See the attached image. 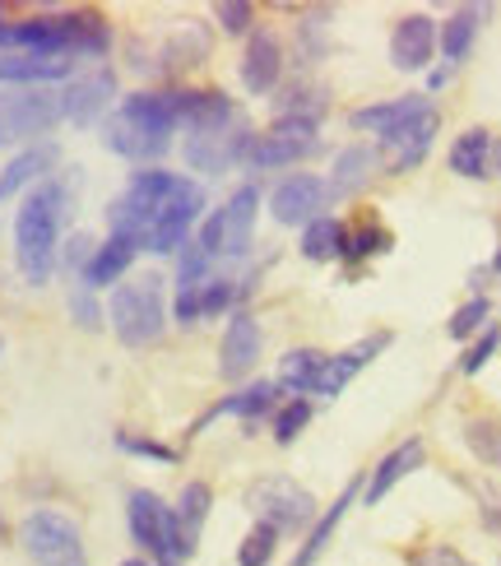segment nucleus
Listing matches in <instances>:
<instances>
[{"mask_svg": "<svg viewBox=\"0 0 501 566\" xmlns=\"http://www.w3.org/2000/svg\"><path fill=\"white\" fill-rule=\"evenodd\" d=\"M177 126H181V88H173V93H135V98H126L107 116L103 139H107L112 154L145 163V158H158L167 145H173Z\"/></svg>", "mask_w": 501, "mask_h": 566, "instance_id": "1", "label": "nucleus"}, {"mask_svg": "<svg viewBox=\"0 0 501 566\" xmlns=\"http://www.w3.org/2000/svg\"><path fill=\"white\" fill-rule=\"evenodd\" d=\"M61 219H65V186L61 181H42L38 191L23 196L19 214H14V255H19V270H23V279H29V283H38V289L56 270Z\"/></svg>", "mask_w": 501, "mask_h": 566, "instance_id": "2", "label": "nucleus"}, {"mask_svg": "<svg viewBox=\"0 0 501 566\" xmlns=\"http://www.w3.org/2000/svg\"><path fill=\"white\" fill-rule=\"evenodd\" d=\"M181 181H186V177H177V172H135L131 186H126V191L116 196L112 209H107L112 232H116V238H135L139 251H145L149 232L158 228L163 209L173 205V196L181 191Z\"/></svg>", "mask_w": 501, "mask_h": 566, "instance_id": "3", "label": "nucleus"}, {"mask_svg": "<svg viewBox=\"0 0 501 566\" xmlns=\"http://www.w3.org/2000/svg\"><path fill=\"white\" fill-rule=\"evenodd\" d=\"M107 316H112L116 339H122L126 348H149L154 339H163V329H167L163 279L158 274H139V279L122 283V289L112 293Z\"/></svg>", "mask_w": 501, "mask_h": 566, "instance_id": "4", "label": "nucleus"}, {"mask_svg": "<svg viewBox=\"0 0 501 566\" xmlns=\"http://www.w3.org/2000/svg\"><path fill=\"white\" fill-rule=\"evenodd\" d=\"M126 525H131L135 544L158 557V566H181L190 553H196V548L186 544V534L177 525L173 506H163L158 492H149V488H135L131 497H126Z\"/></svg>", "mask_w": 501, "mask_h": 566, "instance_id": "5", "label": "nucleus"}, {"mask_svg": "<svg viewBox=\"0 0 501 566\" xmlns=\"http://www.w3.org/2000/svg\"><path fill=\"white\" fill-rule=\"evenodd\" d=\"M23 538V553H29L38 566H88V553H84V534L70 515L42 506L33 511L29 521L19 530Z\"/></svg>", "mask_w": 501, "mask_h": 566, "instance_id": "6", "label": "nucleus"}, {"mask_svg": "<svg viewBox=\"0 0 501 566\" xmlns=\"http://www.w3.org/2000/svg\"><path fill=\"white\" fill-rule=\"evenodd\" d=\"M247 511L255 515L260 525H270L279 534H293L316 515V497L302 483L283 479V474H270V479H255L247 488Z\"/></svg>", "mask_w": 501, "mask_h": 566, "instance_id": "7", "label": "nucleus"}, {"mask_svg": "<svg viewBox=\"0 0 501 566\" xmlns=\"http://www.w3.org/2000/svg\"><path fill=\"white\" fill-rule=\"evenodd\" d=\"M255 209H260V191L255 186H242V191H232L223 209H213V214L200 223V238L196 247L209 255H247L251 247V232H255Z\"/></svg>", "mask_w": 501, "mask_h": 566, "instance_id": "8", "label": "nucleus"}, {"mask_svg": "<svg viewBox=\"0 0 501 566\" xmlns=\"http://www.w3.org/2000/svg\"><path fill=\"white\" fill-rule=\"evenodd\" d=\"M251 145H255L251 126L242 122V116H228V122H219V126L190 130V139H186V163H190L196 172L219 177V172L232 168L237 158H251Z\"/></svg>", "mask_w": 501, "mask_h": 566, "instance_id": "9", "label": "nucleus"}, {"mask_svg": "<svg viewBox=\"0 0 501 566\" xmlns=\"http://www.w3.org/2000/svg\"><path fill=\"white\" fill-rule=\"evenodd\" d=\"M61 122V98L42 88H19V93H0V145L23 135H42Z\"/></svg>", "mask_w": 501, "mask_h": 566, "instance_id": "10", "label": "nucleus"}, {"mask_svg": "<svg viewBox=\"0 0 501 566\" xmlns=\"http://www.w3.org/2000/svg\"><path fill=\"white\" fill-rule=\"evenodd\" d=\"M316 149V116H283L270 135H255L251 163L255 168H283Z\"/></svg>", "mask_w": 501, "mask_h": 566, "instance_id": "11", "label": "nucleus"}, {"mask_svg": "<svg viewBox=\"0 0 501 566\" xmlns=\"http://www.w3.org/2000/svg\"><path fill=\"white\" fill-rule=\"evenodd\" d=\"M325 200H330V186H325L321 177L293 172V177H283V181L274 186L270 214H274L279 223H289V228H293V223H312V219H321Z\"/></svg>", "mask_w": 501, "mask_h": 566, "instance_id": "12", "label": "nucleus"}, {"mask_svg": "<svg viewBox=\"0 0 501 566\" xmlns=\"http://www.w3.org/2000/svg\"><path fill=\"white\" fill-rule=\"evenodd\" d=\"M260 348H265L260 321L251 312H232V321L223 329V348H219V371L228 376V381H242V376L260 363Z\"/></svg>", "mask_w": 501, "mask_h": 566, "instance_id": "13", "label": "nucleus"}, {"mask_svg": "<svg viewBox=\"0 0 501 566\" xmlns=\"http://www.w3.org/2000/svg\"><path fill=\"white\" fill-rule=\"evenodd\" d=\"M116 98V80L112 70H93V75L75 80L65 93H61V116L70 126H93L103 116V107Z\"/></svg>", "mask_w": 501, "mask_h": 566, "instance_id": "14", "label": "nucleus"}, {"mask_svg": "<svg viewBox=\"0 0 501 566\" xmlns=\"http://www.w3.org/2000/svg\"><path fill=\"white\" fill-rule=\"evenodd\" d=\"M437 52V23L427 14H409L395 23L390 33V61L395 70H404V75H414V70H422L427 61H432Z\"/></svg>", "mask_w": 501, "mask_h": 566, "instance_id": "15", "label": "nucleus"}, {"mask_svg": "<svg viewBox=\"0 0 501 566\" xmlns=\"http://www.w3.org/2000/svg\"><path fill=\"white\" fill-rule=\"evenodd\" d=\"M432 135H437V107H427V112L414 116V122H404L399 130H390L380 145H386V154H390V163L399 172H409L427 158V149H432Z\"/></svg>", "mask_w": 501, "mask_h": 566, "instance_id": "16", "label": "nucleus"}, {"mask_svg": "<svg viewBox=\"0 0 501 566\" xmlns=\"http://www.w3.org/2000/svg\"><path fill=\"white\" fill-rule=\"evenodd\" d=\"M386 344H390V335H367L363 344H353V348H344V353H334V358L325 363V371H321L316 395H321V399H334V395H340V390L353 381V376L363 371L380 348H386Z\"/></svg>", "mask_w": 501, "mask_h": 566, "instance_id": "17", "label": "nucleus"}, {"mask_svg": "<svg viewBox=\"0 0 501 566\" xmlns=\"http://www.w3.org/2000/svg\"><path fill=\"white\" fill-rule=\"evenodd\" d=\"M135 251H139V242L135 238H112L103 242V247H93V255H88V265H84V289H107V283H122V274L135 265Z\"/></svg>", "mask_w": 501, "mask_h": 566, "instance_id": "18", "label": "nucleus"}, {"mask_svg": "<svg viewBox=\"0 0 501 566\" xmlns=\"http://www.w3.org/2000/svg\"><path fill=\"white\" fill-rule=\"evenodd\" d=\"M75 61L33 56V52H0V84H52L65 80Z\"/></svg>", "mask_w": 501, "mask_h": 566, "instance_id": "19", "label": "nucleus"}, {"mask_svg": "<svg viewBox=\"0 0 501 566\" xmlns=\"http://www.w3.org/2000/svg\"><path fill=\"white\" fill-rule=\"evenodd\" d=\"M279 70H283L279 42L270 33H251L247 56H242V84H247V93H270L279 84Z\"/></svg>", "mask_w": 501, "mask_h": 566, "instance_id": "20", "label": "nucleus"}, {"mask_svg": "<svg viewBox=\"0 0 501 566\" xmlns=\"http://www.w3.org/2000/svg\"><path fill=\"white\" fill-rule=\"evenodd\" d=\"M414 469H422V441H404V446H395V451L376 464V474H372V483H367V492H363V502L376 506L399 479H409Z\"/></svg>", "mask_w": 501, "mask_h": 566, "instance_id": "21", "label": "nucleus"}, {"mask_svg": "<svg viewBox=\"0 0 501 566\" xmlns=\"http://www.w3.org/2000/svg\"><path fill=\"white\" fill-rule=\"evenodd\" d=\"M432 103L427 98H395V103H376V107H363L353 112V130H367V135H380L386 139L390 130H399L404 122H414L418 112H427Z\"/></svg>", "mask_w": 501, "mask_h": 566, "instance_id": "22", "label": "nucleus"}, {"mask_svg": "<svg viewBox=\"0 0 501 566\" xmlns=\"http://www.w3.org/2000/svg\"><path fill=\"white\" fill-rule=\"evenodd\" d=\"M488 168H492V135L483 126H469L456 145H450V172L479 181V177H488Z\"/></svg>", "mask_w": 501, "mask_h": 566, "instance_id": "23", "label": "nucleus"}, {"mask_svg": "<svg viewBox=\"0 0 501 566\" xmlns=\"http://www.w3.org/2000/svg\"><path fill=\"white\" fill-rule=\"evenodd\" d=\"M325 363H330V353H321V348H293V353H283V363H279V381L298 395H316Z\"/></svg>", "mask_w": 501, "mask_h": 566, "instance_id": "24", "label": "nucleus"}, {"mask_svg": "<svg viewBox=\"0 0 501 566\" xmlns=\"http://www.w3.org/2000/svg\"><path fill=\"white\" fill-rule=\"evenodd\" d=\"M56 163V149L52 145H38V149H23L19 158H10L6 163V172H0V200H10V196H19L29 181H38L46 168Z\"/></svg>", "mask_w": 501, "mask_h": 566, "instance_id": "25", "label": "nucleus"}, {"mask_svg": "<svg viewBox=\"0 0 501 566\" xmlns=\"http://www.w3.org/2000/svg\"><path fill=\"white\" fill-rule=\"evenodd\" d=\"M483 14H488L483 6H473V10H460L456 19H446V29L437 33V46L446 52V61H450V65H460V61L469 56L473 38H479V19H483Z\"/></svg>", "mask_w": 501, "mask_h": 566, "instance_id": "26", "label": "nucleus"}, {"mask_svg": "<svg viewBox=\"0 0 501 566\" xmlns=\"http://www.w3.org/2000/svg\"><path fill=\"white\" fill-rule=\"evenodd\" d=\"M353 497H357V483H348V488L340 492V497H334V502L325 506V521L312 530V538H306V544H302V553L293 557V566H316V557L330 548V534H334V525L344 521V511L353 506Z\"/></svg>", "mask_w": 501, "mask_h": 566, "instance_id": "27", "label": "nucleus"}, {"mask_svg": "<svg viewBox=\"0 0 501 566\" xmlns=\"http://www.w3.org/2000/svg\"><path fill=\"white\" fill-rule=\"evenodd\" d=\"M209 506H213L209 483H186V488H181V497H177L173 515H177V525H181V534H186V544H190V548L200 544V525H205Z\"/></svg>", "mask_w": 501, "mask_h": 566, "instance_id": "28", "label": "nucleus"}, {"mask_svg": "<svg viewBox=\"0 0 501 566\" xmlns=\"http://www.w3.org/2000/svg\"><path fill=\"white\" fill-rule=\"evenodd\" d=\"M344 223L340 219H312L306 223V232H302V255L306 261H334V255H344Z\"/></svg>", "mask_w": 501, "mask_h": 566, "instance_id": "29", "label": "nucleus"}, {"mask_svg": "<svg viewBox=\"0 0 501 566\" xmlns=\"http://www.w3.org/2000/svg\"><path fill=\"white\" fill-rule=\"evenodd\" d=\"M274 399H279V386L274 381H251V386H242V390H232L228 399H223V405L219 409H213L209 418H219V413H237V418H260V413H265L270 405H274Z\"/></svg>", "mask_w": 501, "mask_h": 566, "instance_id": "30", "label": "nucleus"}, {"mask_svg": "<svg viewBox=\"0 0 501 566\" xmlns=\"http://www.w3.org/2000/svg\"><path fill=\"white\" fill-rule=\"evenodd\" d=\"M372 172H376V149L353 145V149L340 154V163H334V186H340V191H357Z\"/></svg>", "mask_w": 501, "mask_h": 566, "instance_id": "31", "label": "nucleus"}, {"mask_svg": "<svg viewBox=\"0 0 501 566\" xmlns=\"http://www.w3.org/2000/svg\"><path fill=\"white\" fill-rule=\"evenodd\" d=\"M274 548H279V530L255 525V530L242 538V548H237V566H270Z\"/></svg>", "mask_w": 501, "mask_h": 566, "instance_id": "32", "label": "nucleus"}, {"mask_svg": "<svg viewBox=\"0 0 501 566\" xmlns=\"http://www.w3.org/2000/svg\"><path fill=\"white\" fill-rule=\"evenodd\" d=\"M306 422H312V405H306V399H293V405L274 418V441H279V446H289V441L306 428Z\"/></svg>", "mask_w": 501, "mask_h": 566, "instance_id": "33", "label": "nucleus"}, {"mask_svg": "<svg viewBox=\"0 0 501 566\" xmlns=\"http://www.w3.org/2000/svg\"><path fill=\"white\" fill-rule=\"evenodd\" d=\"M469 446L479 451L488 464L501 469V422H473L469 428Z\"/></svg>", "mask_w": 501, "mask_h": 566, "instance_id": "34", "label": "nucleus"}, {"mask_svg": "<svg viewBox=\"0 0 501 566\" xmlns=\"http://www.w3.org/2000/svg\"><path fill=\"white\" fill-rule=\"evenodd\" d=\"M488 312H492V306H488V297H473L469 306H460V312L450 316V339H469L473 329H479V325L488 321Z\"/></svg>", "mask_w": 501, "mask_h": 566, "instance_id": "35", "label": "nucleus"}, {"mask_svg": "<svg viewBox=\"0 0 501 566\" xmlns=\"http://www.w3.org/2000/svg\"><path fill=\"white\" fill-rule=\"evenodd\" d=\"M386 247H390L386 228H367V232H353V238H344V255H372V251H386Z\"/></svg>", "mask_w": 501, "mask_h": 566, "instance_id": "36", "label": "nucleus"}, {"mask_svg": "<svg viewBox=\"0 0 501 566\" xmlns=\"http://www.w3.org/2000/svg\"><path fill=\"white\" fill-rule=\"evenodd\" d=\"M213 14H219V23H223L228 33H247V29H251V19H255V10L247 6V0H223V6L213 10Z\"/></svg>", "mask_w": 501, "mask_h": 566, "instance_id": "37", "label": "nucleus"}, {"mask_svg": "<svg viewBox=\"0 0 501 566\" xmlns=\"http://www.w3.org/2000/svg\"><path fill=\"white\" fill-rule=\"evenodd\" d=\"M228 302H232V279H209L205 289H200V316L223 312Z\"/></svg>", "mask_w": 501, "mask_h": 566, "instance_id": "38", "label": "nucleus"}, {"mask_svg": "<svg viewBox=\"0 0 501 566\" xmlns=\"http://www.w3.org/2000/svg\"><path fill=\"white\" fill-rule=\"evenodd\" d=\"M497 344H501V335H497V329H488V335H483V339H479V344H473V348L465 353V358H460V371H465V376H473V371H483V363L492 358V348H497Z\"/></svg>", "mask_w": 501, "mask_h": 566, "instance_id": "39", "label": "nucleus"}, {"mask_svg": "<svg viewBox=\"0 0 501 566\" xmlns=\"http://www.w3.org/2000/svg\"><path fill=\"white\" fill-rule=\"evenodd\" d=\"M116 446H122V451H131V455L173 460V451H167V446H158V441H145V437H131V432H116Z\"/></svg>", "mask_w": 501, "mask_h": 566, "instance_id": "40", "label": "nucleus"}, {"mask_svg": "<svg viewBox=\"0 0 501 566\" xmlns=\"http://www.w3.org/2000/svg\"><path fill=\"white\" fill-rule=\"evenodd\" d=\"M414 566H473V562L460 557L456 548H441V544H437V548H422V553L414 557Z\"/></svg>", "mask_w": 501, "mask_h": 566, "instance_id": "41", "label": "nucleus"}, {"mask_svg": "<svg viewBox=\"0 0 501 566\" xmlns=\"http://www.w3.org/2000/svg\"><path fill=\"white\" fill-rule=\"evenodd\" d=\"M75 316H80V325H98V306H93V302H84V297H75Z\"/></svg>", "mask_w": 501, "mask_h": 566, "instance_id": "42", "label": "nucleus"}, {"mask_svg": "<svg viewBox=\"0 0 501 566\" xmlns=\"http://www.w3.org/2000/svg\"><path fill=\"white\" fill-rule=\"evenodd\" d=\"M122 566H149V562H139V557H126V562H122Z\"/></svg>", "mask_w": 501, "mask_h": 566, "instance_id": "43", "label": "nucleus"}, {"mask_svg": "<svg viewBox=\"0 0 501 566\" xmlns=\"http://www.w3.org/2000/svg\"><path fill=\"white\" fill-rule=\"evenodd\" d=\"M492 163H497V177H501V145H497V154H492Z\"/></svg>", "mask_w": 501, "mask_h": 566, "instance_id": "44", "label": "nucleus"}, {"mask_svg": "<svg viewBox=\"0 0 501 566\" xmlns=\"http://www.w3.org/2000/svg\"><path fill=\"white\" fill-rule=\"evenodd\" d=\"M0 348H6V339H0Z\"/></svg>", "mask_w": 501, "mask_h": 566, "instance_id": "45", "label": "nucleus"}]
</instances>
